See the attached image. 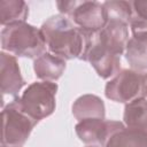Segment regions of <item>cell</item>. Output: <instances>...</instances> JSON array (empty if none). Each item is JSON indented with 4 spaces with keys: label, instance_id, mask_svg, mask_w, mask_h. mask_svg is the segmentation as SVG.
Returning <instances> with one entry per match:
<instances>
[{
    "label": "cell",
    "instance_id": "obj_1",
    "mask_svg": "<svg viewBox=\"0 0 147 147\" xmlns=\"http://www.w3.org/2000/svg\"><path fill=\"white\" fill-rule=\"evenodd\" d=\"M40 31L49 53L64 60L80 57L86 41V31L78 28L64 15H54L46 20Z\"/></svg>",
    "mask_w": 147,
    "mask_h": 147
},
{
    "label": "cell",
    "instance_id": "obj_2",
    "mask_svg": "<svg viewBox=\"0 0 147 147\" xmlns=\"http://www.w3.org/2000/svg\"><path fill=\"white\" fill-rule=\"evenodd\" d=\"M0 38L2 51L14 56L37 59L45 53L46 44L40 29L26 22L3 26Z\"/></svg>",
    "mask_w": 147,
    "mask_h": 147
},
{
    "label": "cell",
    "instance_id": "obj_3",
    "mask_svg": "<svg viewBox=\"0 0 147 147\" xmlns=\"http://www.w3.org/2000/svg\"><path fill=\"white\" fill-rule=\"evenodd\" d=\"M57 84L53 82H34L30 84L21 96H17L21 108L37 123L55 110Z\"/></svg>",
    "mask_w": 147,
    "mask_h": 147
},
{
    "label": "cell",
    "instance_id": "obj_4",
    "mask_svg": "<svg viewBox=\"0 0 147 147\" xmlns=\"http://www.w3.org/2000/svg\"><path fill=\"white\" fill-rule=\"evenodd\" d=\"M37 122L20 106L17 96L2 108L1 145L21 147L30 137Z\"/></svg>",
    "mask_w": 147,
    "mask_h": 147
},
{
    "label": "cell",
    "instance_id": "obj_5",
    "mask_svg": "<svg viewBox=\"0 0 147 147\" xmlns=\"http://www.w3.org/2000/svg\"><path fill=\"white\" fill-rule=\"evenodd\" d=\"M60 13L85 31H100L107 23V15L103 5L98 1H57Z\"/></svg>",
    "mask_w": 147,
    "mask_h": 147
},
{
    "label": "cell",
    "instance_id": "obj_6",
    "mask_svg": "<svg viewBox=\"0 0 147 147\" xmlns=\"http://www.w3.org/2000/svg\"><path fill=\"white\" fill-rule=\"evenodd\" d=\"M147 72L123 69L106 84L105 95L111 101L129 103L138 98L145 96Z\"/></svg>",
    "mask_w": 147,
    "mask_h": 147
},
{
    "label": "cell",
    "instance_id": "obj_7",
    "mask_svg": "<svg viewBox=\"0 0 147 147\" xmlns=\"http://www.w3.org/2000/svg\"><path fill=\"white\" fill-rule=\"evenodd\" d=\"M96 32L86 31L85 48L79 59L90 62L96 74L101 78L107 79L119 72L121 56L102 46L96 38Z\"/></svg>",
    "mask_w": 147,
    "mask_h": 147
},
{
    "label": "cell",
    "instance_id": "obj_8",
    "mask_svg": "<svg viewBox=\"0 0 147 147\" xmlns=\"http://www.w3.org/2000/svg\"><path fill=\"white\" fill-rule=\"evenodd\" d=\"M124 126V123L118 121L90 118L78 122L75 126V131L83 142L87 145H99L105 147L109 138Z\"/></svg>",
    "mask_w": 147,
    "mask_h": 147
},
{
    "label": "cell",
    "instance_id": "obj_9",
    "mask_svg": "<svg viewBox=\"0 0 147 147\" xmlns=\"http://www.w3.org/2000/svg\"><path fill=\"white\" fill-rule=\"evenodd\" d=\"M129 24L118 20H107L106 25L96 32L99 42L114 54L121 56L125 53L129 41Z\"/></svg>",
    "mask_w": 147,
    "mask_h": 147
},
{
    "label": "cell",
    "instance_id": "obj_10",
    "mask_svg": "<svg viewBox=\"0 0 147 147\" xmlns=\"http://www.w3.org/2000/svg\"><path fill=\"white\" fill-rule=\"evenodd\" d=\"M0 77L2 95H13L16 98L21 88L25 85L16 57L3 51L0 53Z\"/></svg>",
    "mask_w": 147,
    "mask_h": 147
},
{
    "label": "cell",
    "instance_id": "obj_11",
    "mask_svg": "<svg viewBox=\"0 0 147 147\" xmlns=\"http://www.w3.org/2000/svg\"><path fill=\"white\" fill-rule=\"evenodd\" d=\"M67 67L65 60L49 52H45L34 59L33 70L36 76L42 82H55L64 72Z\"/></svg>",
    "mask_w": 147,
    "mask_h": 147
},
{
    "label": "cell",
    "instance_id": "obj_12",
    "mask_svg": "<svg viewBox=\"0 0 147 147\" xmlns=\"http://www.w3.org/2000/svg\"><path fill=\"white\" fill-rule=\"evenodd\" d=\"M125 59L131 69L147 72V32L132 34L126 44Z\"/></svg>",
    "mask_w": 147,
    "mask_h": 147
},
{
    "label": "cell",
    "instance_id": "obj_13",
    "mask_svg": "<svg viewBox=\"0 0 147 147\" xmlns=\"http://www.w3.org/2000/svg\"><path fill=\"white\" fill-rule=\"evenodd\" d=\"M105 103L94 94H84L72 103V115L78 122L90 118H105Z\"/></svg>",
    "mask_w": 147,
    "mask_h": 147
},
{
    "label": "cell",
    "instance_id": "obj_14",
    "mask_svg": "<svg viewBox=\"0 0 147 147\" xmlns=\"http://www.w3.org/2000/svg\"><path fill=\"white\" fill-rule=\"evenodd\" d=\"M123 119L126 127L147 133V99L141 96L126 103Z\"/></svg>",
    "mask_w": 147,
    "mask_h": 147
},
{
    "label": "cell",
    "instance_id": "obj_15",
    "mask_svg": "<svg viewBox=\"0 0 147 147\" xmlns=\"http://www.w3.org/2000/svg\"><path fill=\"white\" fill-rule=\"evenodd\" d=\"M29 15V6L23 0L0 1V23L3 26L25 22Z\"/></svg>",
    "mask_w": 147,
    "mask_h": 147
},
{
    "label": "cell",
    "instance_id": "obj_16",
    "mask_svg": "<svg viewBox=\"0 0 147 147\" xmlns=\"http://www.w3.org/2000/svg\"><path fill=\"white\" fill-rule=\"evenodd\" d=\"M105 147H147V133L124 126L109 138Z\"/></svg>",
    "mask_w": 147,
    "mask_h": 147
},
{
    "label": "cell",
    "instance_id": "obj_17",
    "mask_svg": "<svg viewBox=\"0 0 147 147\" xmlns=\"http://www.w3.org/2000/svg\"><path fill=\"white\" fill-rule=\"evenodd\" d=\"M103 8L106 10L107 20H118L130 24L132 8L130 1H122V0H110L105 1Z\"/></svg>",
    "mask_w": 147,
    "mask_h": 147
},
{
    "label": "cell",
    "instance_id": "obj_18",
    "mask_svg": "<svg viewBox=\"0 0 147 147\" xmlns=\"http://www.w3.org/2000/svg\"><path fill=\"white\" fill-rule=\"evenodd\" d=\"M132 15L130 20V28L132 34L147 32V1H130Z\"/></svg>",
    "mask_w": 147,
    "mask_h": 147
},
{
    "label": "cell",
    "instance_id": "obj_19",
    "mask_svg": "<svg viewBox=\"0 0 147 147\" xmlns=\"http://www.w3.org/2000/svg\"><path fill=\"white\" fill-rule=\"evenodd\" d=\"M86 147H101V146H99V145H88Z\"/></svg>",
    "mask_w": 147,
    "mask_h": 147
},
{
    "label": "cell",
    "instance_id": "obj_20",
    "mask_svg": "<svg viewBox=\"0 0 147 147\" xmlns=\"http://www.w3.org/2000/svg\"><path fill=\"white\" fill-rule=\"evenodd\" d=\"M1 147H17V146H7V145H1Z\"/></svg>",
    "mask_w": 147,
    "mask_h": 147
},
{
    "label": "cell",
    "instance_id": "obj_21",
    "mask_svg": "<svg viewBox=\"0 0 147 147\" xmlns=\"http://www.w3.org/2000/svg\"><path fill=\"white\" fill-rule=\"evenodd\" d=\"M145 95L147 96V84H146V88H145Z\"/></svg>",
    "mask_w": 147,
    "mask_h": 147
}]
</instances>
